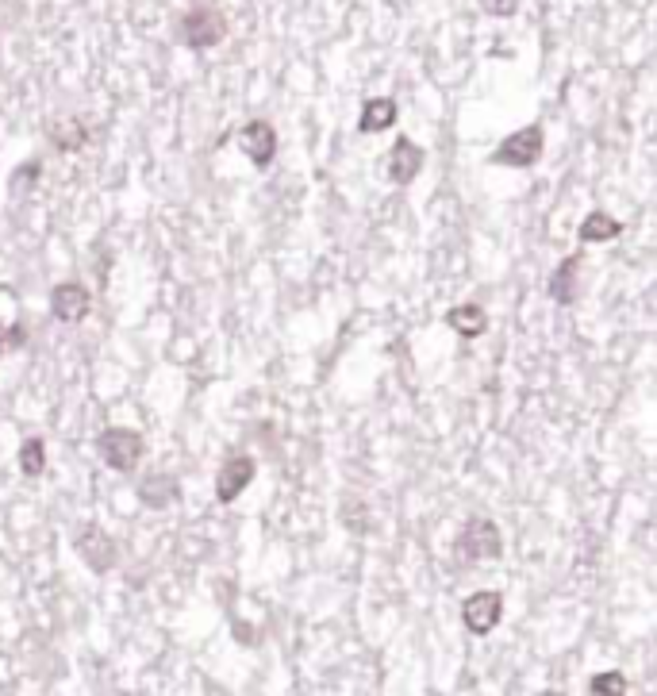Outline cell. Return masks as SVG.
<instances>
[{
    "instance_id": "cell-1",
    "label": "cell",
    "mask_w": 657,
    "mask_h": 696,
    "mask_svg": "<svg viewBox=\"0 0 657 696\" xmlns=\"http://www.w3.org/2000/svg\"><path fill=\"white\" fill-rule=\"evenodd\" d=\"M504 554V539H500V527L485 516L469 520L454 543V558L462 566H473V562H485V558H500Z\"/></svg>"
},
{
    "instance_id": "cell-2",
    "label": "cell",
    "mask_w": 657,
    "mask_h": 696,
    "mask_svg": "<svg viewBox=\"0 0 657 696\" xmlns=\"http://www.w3.org/2000/svg\"><path fill=\"white\" fill-rule=\"evenodd\" d=\"M97 450L100 458L120 473H131L143 458V435L131 431V427H108L97 435Z\"/></svg>"
},
{
    "instance_id": "cell-3",
    "label": "cell",
    "mask_w": 657,
    "mask_h": 696,
    "mask_svg": "<svg viewBox=\"0 0 657 696\" xmlns=\"http://www.w3.org/2000/svg\"><path fill=\"white\" fill-rule=\"evenodd\" d=\"M181 43L193 50H208V47H219L223 43V35H227V24H223V16H219L216 8H208V4H200V8H189L185 16H181Z\"/></svg>"
},
{
    "instance_id": "cell-4",
    "label": "cell",
    "mask_w": 657,
    "mask_h": 696,
    "mask_svg": "<svg viewBox=\"0 0 657 696\" xmlns=\"http://www.w3.org/2000/svg\"><path fill=\"white\" fill-rule=\"evenodd\" d=\"M542 154V127H519L515 135H508L500 147L492 150V166H511V170H527L535 166Z\"/></svg>"
},
{
    "instance_id": "cell-5",
    "label": "cell",
    "mask_w": 657,
    "mask_h": 696,
    "mask_svg": "<svg viewBox=\"0 0 657 696\" xmlns=\"http://www.w3.org/2000/svg\"><path fill=\"white\" fill-rule=\"evenodd\" d=\"M77 554H81V562H85L93 573L112 570L116 558H120V550H116V543H112V535L100 531V527H93V523L81 527V535H77Z\"/></svg>"
},
{
    "instance_id": "cell-6",
    "label": "cell",
    "mask_w": 657,
    "mask_h": 696,
    "mask_svg": "<svg viewBox=\"0 0 657 696\" xmlns=\"http://www.w3.org/2000/svg\"><path fill=\"white\" fill-rule=\"evenodd\" d=\"M500 616H504V597H500L496 589L473 593V597L462 604V620L473 635H488V631H496Z\"/></svg>"
},
{
    "instance_id": "cell-7",
    "label": "cell",
    "mask_w": 657,
    "mask_h": 696,
    "mask_svg": "<svg viewBox=\"0 0 657 696\" xmlns=\"http://www.w3.org/2000/svg\"><path fill=\"white\" fill-rule=\"evenodd\" d=\"M50 308H54V316H58L62 324H81V320L89 316V308H93V297H89L85 285L62 281V285H54V293H50Z\"/></svg>"
},
{
    "instance_id": "cell-8",
    "label": "cell",
    "mask_w": 657,
    "mask_h": 696,
    "mask_svg": "<svg viewBox=\"0 0 657 696\" xmlns=\"http://www.w3.org/2000/svg\"><path fill=\"white\" fill-rule=\"evenodd\" d=\"M239 147L246 150V158H250L258 170H266L269 162H273V154H277V131H273V124H266V120H250V124L239 131Z\"/></svg>"
},
{
    "instance_id": "cell-9",
    "label": "cell",
    "mask_w": 657,
    "mask_h": 696,
    "mask_svg": "<svg viewBox=\"0 0 657 696\" xmlns=\"http://www.w3.org/2000/svg\"><path fill=\"white\" fill-rule=\"evenodd\" d=\"M250 481H254V462H250L246 454L227 458L223 470H219V477H216V497L223 500V504H231V500L243 497V489L250 485Z\"/></svg>"
},
{
    "instance_id": "cell-10",
    "label": "cell",
    "mask_w": 657,
    "mask_h": 696,
    "mask_svg": "<svg viewBox=\"0 0 657 696\" xmlns=\"http://www.w3.org/2000/svg\"><path fill=\"white\" fill-rule=\"evenodd\" d=\"M389 181L396 185H412L419 170H423V147H415L412 139H396V147L389 150Z\"/></svg>"
},
{
    "instance_id": "cell-11",
    "label": "cell",
    "mask_w": 657,
    "mask_h": 696,
    "mask_svg": "<svg viewBox=\"0 0 657 696\" xmlns=\"http://www.w3.org/2000/svg\"><path fill=\"white\" fill-rule=\"evenodd\" d=\"M577 289H581V254H569L558 270H554V277H550V297L558 300V304H573Z\"/></svg>"
},
{
    "instance_id": "cell-12",
    "label": "cell",
    "mask_w": 657,
    "mask_h": 696,
    "mask_svg": "<svg viewBox=\"0 0 657 696\" xmlns=\"http://www.w3.org/2000/svg\"><path fill=\"white\" fill-rule=\"evenodd\" d=\"M446 324H450V331H458L462 339H477V335L488 331V316L481 304H458V308L446 312Z\"/></svg>"
},
{
    "instance_id": "cell-13",
    "label": "cell",
    "mask_w": 657,
    "mask_h": 696,
    "mask_svg": "<svg viewBox=\"0 0 657 696\" xmlns=\"http://www.w3.org/2000/svg\"><path fill=\"white\" fill-rule=\"evenodd\" d=\"M392 124H396V100H392V97L365 100L362 120H358V127H362L365 135H373V131H389Z\"/></svg>"
},
{
    "instance_id": "cell-14",
    "label": "cell",
    "mask_w": 657,
    "mask_h": 696,
    "mask_svg": "<svg viewBox=\"0 0 657 696\" xmlns=\"http://www.w3.org/2000/svg\"><path fill=\"white\" fill-rule=\"evenodd\" d=\"M50 143L62 150V154H73V150H81L89 143V127L81 124V120H73V116H62V120L50 124Z\"/></svg>"
},
{
    "instance_id": "cell-15",
    "label": "cell",
    "mask_w": 657,
    "mask_h": 696,
    "mask_svg": "<svg viewBox=\"0 0 657 696\" xmlns=\"http://www.w3.org/2000/svg\"><path fill=\"white\" fill-rule=\"evenodd\" d=\"M139 497H143L146 508H170L177 500V481L166 477V473H150L139 481Z\"/></svg>"
},
{
    "instance_id": "cell-16",
    "label": "cell",
    "mask_w": 657,
    "mask_h": 696,
    "mask_svg": "<svg viewBox=\"0 0 657 696\" xmlns=\"http://www.w3.org/2000/svg\"><path fill=\"white\" fill-rule=\"evenodd\" d=\"M619 231H623V224L615 216H608V212H588L577 235H581V243H611V239H619Z\"/></svg>"
},
{
    "instance_id": "cell-17",
    "label": "cell",
    "mask_w": 657,
    "mask_h": 696,
    "mask_svg": "<svg viewBox=\"0 0 657 696\" xmlns=\"http://www.w3.org/2000/svg\"><path fill=\"white\" fill-rule=\"evenodd\" d=\"M20 470H24V477H43V470H47V447H43V439H24V447H20Z\"/></svg>"
},
{
    "instance_id": "cell-18",
    "label": "cell",
    "mask_w": 657,
    "mask_h": 696,
    "mask_svg": "<svg viewBox=\"0 0 657 696\" xmlns=\"http://www.w3.org/2000/svg\"><path fill=\"white\" fill-rule=\"evenodd\" d=\"M588 696H627V677L623 673H596L592 681H588Z\"/></svg>"
},
{
    "instance_id": "cell-19",
    "label": "cell",
    "mask_w": 657,
    "mask_h": 696,
    "mask_svg": "<svg viewBox=\"0 0 657 696\" xmlns=\"http://www.w3.org/2000/svg\"><path fill=\"white\" fill-rule=\"evenodd\" d=\"M24 343H27V331H24V327L0 324V354H8V350L24 347Z\"/></svg>"
},
{
    "instance_id": "cell-20",
    "label": "cell",
    "mask_w": 657,
    "mask_h": 696,
    "mask_svg": "<svg viewBox=\"0 0 657 696\" xmlns=\"http://www.w3.org/2000/svg\"><path fill=\"white\" fill-rule=\"evenodd\" d=\"M35 177H39V162H24V166L16 170V177H12V193H24V189H31V185H35Z\"/></svg>"
},
{
    "instance_id": "cell-21",
    "label": "cell",
    "mask_w": 657,
    "mask_h": 696,
    "mask_svg": "<svg viewBox=\"0 0 657 696\" xmlns=\"http://www.w3.org/2000/svg\"><path fill=\"white\" fill-rule=\"evenodd\" d=\"M485 12L504 20V16H515V12H519V0H485Z\"/></svg>"
},
{
    "instance_id": "cell-22",
    "label": "cell",
    "mask_w": 657,
    "mask_h": 696,
    "mask_svg": "<svg viewBox=\"0 0 657 696\" xmlns=\"http://www.w3.org/2000/svg\"><path fill=\"white\" fill-rule=\"evenodd\" d=\"M538 696H565V693H554V689H546V693H538Z\"/></svg>"
}]
</instances>
